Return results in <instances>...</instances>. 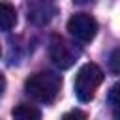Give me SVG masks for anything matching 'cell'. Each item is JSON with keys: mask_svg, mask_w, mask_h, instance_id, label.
Wrapping results in <instances>:
<instances>
[{"mask_svg": "<svg viewBox=\"0 0 120 120\" xmlns=\"http://www.w3.org/2000/svg\"><path fill=\"white\" fill-rule=\"evenodd\" d=\"M62 88V77L56 71H38L34 75H30L24 82V92L38 103L49 105L52 103Z\"/></svg>", "mask_w": 120, "mask_h": 120, "instance_id": "obj_1", "label": "cell"}, {"mask_svg": "<svg viewBox=\"0 0 120 120\" xmlns=\"http://www.w3.org/2000/svg\"><path fill=\"white\" fill-rule=\"evenodd\" d=\"M103 81V71L99 69V66L88 62L84 64L79 71H77V77H75V96L79 101L86 103L90 101L94 96H96V90L98 86L101 84Z\"/></svg>", "mask_w": 120, "mask_h": 120, "instance_id": "obj_2", "label": "cell"}, {"mask_svg": "<svg viewBox=\"0 0 120 120\" xmlns=\"http://www.w3.org/2000/svg\"><path fill=\"white\" fill-rule=\"evenodd\" d=\"M49 56L58 69H69L81 56V49L66 38L52 34L49 39Z\"/></svg>", "mask_w": 120, "mask_h": 120, "instance_id": "obj_3", "label": "cell"}, {"mask_svg": "<svg viewBox=\"0 0 120 120\" xmlns=\"http://www.w3.org/2000/svg\"><path fill=\"white\" fill-rule=\"evenodd\" d=\"M68 32L79 43H90L98 34V22L88 13H75L68 21Z\"/></svg>", "mask_w": 120, "mask_h": 120, "instance_id": "obj_4", "label": "cell"}, {"mask_svg": "<svg viewBox=\"0 0 120 120\" xmlns=\"http://www.w3.org/2000/svg\"><path fill=\"white\" fill-rule=\"evenodd\" d=\"M58 11L56 0H28L26 4V13L28 21L36 26H45L52 21V17Z\"/></svg>", "mask_w": 120, "mask_h": 120, "instance_id": "obj_5", "label": "cell"}, {"mask_svg": "<svg viewBox=\"0 0 120 120\" xmlns=\"http://www.w3.org/2000/svg\"><path fill=\"white\" fill-rule=\"evenodd\" d=\"M17 24V11L11 4L8 2H0V30L2 32H9L13 30Z\"/></svg>", "mask_w": 120, "mask_h": 120, "instance_id": "obj_6", "label": "cell"}, {"mask_svg": "<svg viewBox=\"0 0 120 120\" xmlns=\"http://www.w3.org/2000/svg\"><path fill=\"white\" fill-rule=\"evenodd\" d=\"M11 116L13 118H19V120H39L41 118V112H39V109H36L30 103H19L11 111Z\"/></svg>", "mask_w": 120, "mask_h": 120, "instance_id": "obj_7", "label": "cell"}, {"mask_svg": "<svg viewBox=\"0 0 120 120\" xmlns=\"http://www.w3.org/2000/svg\"><path fill=\"white\" fill-rule=\"evenodd\" d=\"M107 101H109V107L112 111V116L120 118V82L111 86V90L107 94Z\"/></svg>", "mask_w": 120, "mask_h": 120, "instance_id": "obj_8", "label": "cell"}, {"mask_svg": "<svg viewBox=\"0 0 120 120\" xmlns=\"http://www.w3.org/2000/svg\"><path fill=\"white\" fill-rule=\"evenodd\" d=\"M109 69L112 73L120 75V47L111 52V56H109Z\"/></svg>", "mask_w": 120, "mask_h": 120, "instance_id": "obj_9", "label": "cell"}, {"mask_svg": "<svg viewBox=\"0 0 120 120\" xmlns=\"http://www.w3.org/2000/svg\"><path fill=\"white\" fill-rule=\"evenodd\" d=\"M71 116H79V118H86V114H84V112H81V111H71V112H66V114H64V118H71Z\"/></svg>", "mask_w": 120, "mask_h": 120, "instance_id": "obj_10", "label": "cell"}, {"mask_svg": "<svg viewBox=\"0 0 120 120\" xmlns=\"http://www.w3.org/2000/svg\"><path fill=\"white\" fill-rule=\"evenodd\" d=\"M4 88H6V79H4V75H0V98L4 94Z\"/></svg>", "mask_w": 120, "mask_h": 120, "instance_id": "obj_11", "label": "cell"}, {"mask_svg": "<svg viewBox=\"0 0 120 120\" xmlns=\"http://www.w3.org/2000/svg\"><path fill=\"white\" fill-rule=\"evenodd\" d=\"M75 4H88V2H92V0H73Z\"/></svg>", "mask_w": 120, "mask_h": 120, "instance_id": "obj_12", "label": "cell"}, {"mask_svg": "<svg viewBox=\"0 0 120 120\" xmlns=\"http://www.w3.org/2000/svg\"><path fill=\"white\" fill-rule=\"evenodd\" d=\"M0 54H2V49H0Z\"/></svg>", "mask_w": 120, "mask_h": 120, "instance_id": "obj_13", "label": "cell"}]
</instances>
